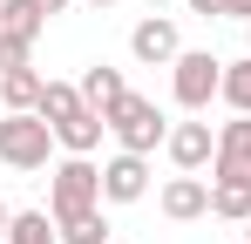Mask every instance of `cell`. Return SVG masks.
<instances>
[{
    "label": "cell",
    "instance_id": "6da1fadb",
    "mask_svg": "<svg viewBox=\"0 0 251 244\" xmlns=\"http://www.w3.org/2000/svg\"><path fill=\"white\" fill-rule=\"evenodd\" d=\"M102 122H109V136H116V149H129V156H156L170 143V122H163V109H156L150 95H123Z\"/></svg>",
    "mask_w": 251,
    "mask_h": 244
},
{
    "label": "cell",
    "instance_id": "7a4b0ae2",
    "mask_svg": "<svg viewBox=\"0 0 251 244\" xmlns=\"http://www.w3.org/2000/svg\"><path fill=\"white\" fill-rule=\"evenodd\" d=\"M217 88H224V61H217L210 48H183V54L170 61V95H176L183 116H204L210 102H217Z\"/></svg>",
    "mask_w": 251,
    "mask_h": 244
},
{
    "label": "cell",
    "instance_id": "3957f363",
    "mask_svg": "<svg viewBox=\"0 0 251 244\" xmlns=\"http://www.w3.org/2000/svg\"><path fill=\"white\" fill-rule=\"evenodd\" d=\"M48 176H54V183H48V210H54V217L102 203V163H88V156H61Z\"/></svg>",
    "mask_w": 251,
    "mask_h": 244
},
{
    "label": "cell",
    "instance_id": "277c9868",
    "mask_svg": "<svg viewBox=\"0 0 251 244\" xmlns=\"http://www.w3.org/2000/svg\"><path fill=\"white\" fill-rule=\"evenodd\" d=\"M54 156V129L41 116H0V163L7 170H48Z\"/></svg>",
    "mask_w": 251,
    "mask_h": 244
},
{
    "label": "cell",
    "instance_id": "5b68a950",
    "mask_svg": "<svg viewBox=\"0 0 251 244\" xmlns=\"http://www.w3.org/2000/svg\"><path fill=\"white\" fill-rule=\"evenodd\" d=\"M129 54H136L143 68H170V61L183 54V34H176V21H170V14H143V21L129 27Z\"/></svg>",
    "mask_w": 251,
    "mask_h": 244
},
{
    "label": "cell",
    "instance_id": "8992f818",
    "mask_svg": "<svg viewBox=\"0 0 251 244\" xmlns=\"http://www.w3.org/2000/svg\"><path fill=\"white\" fill-rule=\"evenodd\" d=\"M210 183H251V116L217 129V156H210Z\"/></svg>",
    "mask_w": 251,
    "mask_h": 244
},
{
    "label": "cell",
    "instance_id": "52a82bcc",
    "mask_svg": "<svg viewBox=\"0 0 251 244\" xmlns=\"http://www.w3.org/2000/svg\"><path fill=\"white\" fill-rule=\"evenodd\" d=\"M143 197H150V156L116 149L102 163V203H143Z\"/></svg>",
    "mask_w": 251,
    "mask_h": 244
},
{
    "label": "cell",
    "instance_id": "ba28073f",
    "mask_svg": "<svg viewBox=\"0 0 251 244\" xmlns=\"http://www.w3.org/2000/svg\"><path fill=\"white\" fill-rule=\"evenodd\" d=\"M170 163H176V170H183V176H197V170H204L210 156H217V129H210V122H170Z\"/></svg>",
    "mask_w": 251,
    "mask_h": 244
},
{
    "label": "cell",
    "instance_id": "9c48e42d",
    "mask_svg": "<svg viewBox=\"0 0 251 244\" xmlns=\"http://www.w3.org/2000/svg\"><path fill=\"white\" fill-rule=\"evenodd\" d=\"M156 203H163L170 224H197V217H210V183L204 176H170Z\"/></svg>",
    "mask_w": 251,
    "mask_h": 244
},
{
    "label": "cell",
    "instance_id": "30bf717a",
    "mask_svg": "<svg viewBox=\"0 0 251 244\" xmlns=\"http://www.w3.org/2000/svg\"><path fill=\"white\" fill-rule=\"evenodd\" d=\"M41 88H48V75L7 68V75H0V109H7V116H34V109H41Z\"/></svg>",
    "mask_w": 251,
    "mask_h": 244
},
{
    "label": "cell",
    "instance_id": "8fae6325",
    "mask_svg": "<svg viewBox=\"0 0 251 244\" xmlns=\"http://www.w3.org/2000/svg\"><path fill=\"white\" fill-rule=\"evenodd\" d=\"M123 95H129L123 68H109V61H95V68H82V102L95 109V116H109V109H116Z\"/></svg>",
    "mask_w": 251,
    "mask_h": 244
},
{
    "label": "cell",
    "instance_id": "7c38bea8",
    "mask_svg": "<svg viewBox=\"0 0 251 244\" xmlns=\"http://www.w3.org/2000/svg\"><path fill=\"white\" fill-rule=\"evenodd\" d=\"M102 136H109V122L95 116V109H82V116H68L61 129H54V143H61L68 156H95V149H102Z\"/></svg>",
    "mask_w": 251,
    "mask_h": 244
},
{
    "label": "cell",
    "instance_id": "4fadbf2b",
    "mask_svg": "<svg viewBox=\"0 0 251 244\" xmlns=\"http://www.w3.org/2000/svg\"><path fill=\"white\" fill-rule=\"evenodd\" d=\"M82 109H88V102H82V81H48L34 116H41L48 129H61V122H68V116H82Z\"/></svg>",
    "mask_w": 251,
    "mask_h": 244
},
{
    "label": "cell",
    "instance_id": "5bb4252c",
    "mask_svg": "<svg viewBox=\"0 0 251 244\" xmlns=\"http://www.w3.org/2000/svg\"><path fill=\"white\" fill-rule=\"evenodd\" d=\"M54 224H61V244H109V217H102V203L68 210V217H54Z\"/></svg>",
    "mask_w": 251,
    "mask_h": 244
},
{
    "label": "cell",
    "instance_id": "9a60e30c",
    "mask_svg": "<svg viewBox=\"0 0 251 244\" xmlns=\"http://www.w3.org/2000/svg\"><path fill=\"white\" fill-rule=\"evenodd\" d=\"M7 244H61V224H54V210H14V224H7Z\"/></svg>",
    "mask_w": 251,
    "mask_h": 244
},
{
    "label": "cell",
    "instance_id": "2e32d148",
    "mask_svg": "<svg viewBox=\"0 0 251 244\" xmlns=\"http://www.w3.org/2000/svg\"><path fill=\"white\" fill-rule=\"evenodd\" d=\"M48 27V14L34 7V0H0V34H14V41H41Z\"/></svg>",
    "mask_w": 251,
    "mask_h": 244
},
{
    "label": "cell",
    "instance_id": "e0dca14e",
    "mask_svg": "<svg viewBox=\"0 0 251 244\" xmlns=\"http://www.w3.org/2000/svg\"><path fill=\"white\" fill-rule=\"evenodd\" d=\"M210 217L251 224V183H210Z\"/></svg>",
    "mask_w": 251,
    "mask_h": 244
},
{
    "label": "cell",
    "instance_id": "ac0fdd59",
    "mask_svg": "<svg viewBox=\"0 0 251 244\" xmlns=\"http://www.w3.org/2000/svg\"><path fill=\"white\" fill-rule=\"evenodd\" d=\"M217 102H231V116H251V54H245V61H224Z\"/></svg>",
    "mask_w": 251,
    "mask_h": 244
},
{
    "label": "cell",
    "instance_id": "d6986e66",
    "mask_svg": "<svg viewBox=\"0 0 251 244\" xmlns=\"http://www.w3.org/2000/svg\"><path fill=\"white\" fill-rule=\"evenodd\" d=\"M27 54H34V41H14V34H0V75H7V68H27Z\"/></svg>",
    "mask_w": 251,
    "mask_h": 244
},
{
    "label": "cell",
    "instance_id": "ffe728a7",
    "mask_svg": "<svg viewBox=\"0 0 251 244\" xmlns=\"http://www.w3.org/2000/svg\"><path fill=\"white\" fill-rule=\"evenodd\" d=\"M217 14H231V21H251V0H217Z\"/></svg>",
    "mask_w": 251,
    "mask_h": 244
},
{
    "label": "cell",
    "instance_id": "44dd1931",
    "mask_svg": "<svg viewBox=\"0 0 251 244\" xmlns=\"http://www.w3.org/2000/svg\"><path fill=\"white\" fill-rule=\"evenodd\" d=\"M34 7H41V14H61V7H75V0H34Z\"/></svg>",
    "mask_w": 251,
    "mask_h": 244
},
{
    "label": "cell",
    "instance_id": "7402d4cb",
    "mask_svg": "<svg viewBox=\"0 0 251 244\" xmlns=\"http://www.w3.org/2000/svg\"><path fill=\"white\" fill-rule=\"evenodd\" d=\"M7 224H14V210H7V197H0V244H7Z\"/></svg>",
    "mask_w": 251,
    "mask_h": 244
},
{
    "label": "cell",
    "instance_id": "603a6c76",
    "mask_svg": "<svg viewBox=\"0 0 251 244\" xmlns=\"http://www.w3.org/2000/svg\"><path fill=\"white\" fill-rule=\"evenodd\" d=\"M190 14H217V0H190Z\"/></svg>",
    "mask_w": 251,
    "mask_h": 244
},
{
    "label": "cell",
    "instance_id": "cb8c5ba5",
    "mask_svg": "<svg viewBox=\"0 0 251 244\" xmlns=\"http://www.w3.org/2000/svg\"><path fill=\"white\" fill-rule=\"evenodd\" d=\"M143 7H150V14H163V7H170V0H143Z\"/></svg>",
    "mask_w": 251,
    "mask_h": 244
},
{
    "label": "cell",
    "instance_id": "d4e9b609",
    "mask_svg": "<svg viewBox=\"0 0 251 244\" xmlns=\"http://www.w3.org/2000/svg\"><path fill=\"white\" fill-rule=\"evenodd\" d=\"M245 54H251V21H245Z\"/></svg>",
    "mask_w": 251,
    "mask_h": 244
},
{
    "label": "cell",
    "instance_id": "484cf974",
    "mask_svg": "<svg viewBox=\"0 0 251 244\" xmlns=\"http://www.w3.org/2000/svg\"><path fill=\"white\" fill-rule=\"evenodd\" d=\"M88 7H116V0H88Z\"/></svg>",
    "mask_w": 251,
    "mask_h": 244
},
{
    "label": "cell",
    "instance_id": "4316f807",
    "mask_svg": "<svg viewBox=\"0 0 251 244\" xmlns=\"http://www.w3.org/2000/svg\"><path fill=\"white\" fill-rule=\"evenodd\" d=\"M245 244H251V224H245Z\"/></svg>",
    "mask_w": 251,
    "mask_h": 244
}]
</instances>
